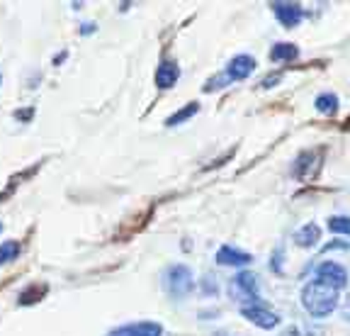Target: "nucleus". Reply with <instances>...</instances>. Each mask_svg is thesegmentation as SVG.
Returning a JSON list of instances; mask_svg holds the SVG:
<instances>
[{
    "label": "nucleus",
    "mask_w": 350,
    "mask_h": 336,
    "mask_svg": "<svg viewBox=\"0 0 350 336\" xmlns=\"http://www.w3.org/2000/svg\"><path fill=\"white\" fill-rule=\"evenodd\" d=\"M297 56H299V49H297V44H290V42H278V44H273V49H270V61H273V64L295 61Z\"/></svg>",
    "instance_id": "4468645a"
},
{
    "label": "nucleus",
    "mask_w": 350,
    "mask_h": 336,
    "mask_svg": "<svg viewBox=\"0 0 350 336\" xmlns=\"http://www.w3.org/2000/svg\"><path fill=\"white\" fill-rule=\"evenodd\" d=\"M0 83H3V73H0Z\"/></svg>",
    "instance_id": "c85d7f7f"
},
{
    "label": "nucleus",
    "mask_w": 350,
    "mask_h": 336,
    "mask_svg": "<svg viewBox=\"0 0 350 336\" xmlns=\"http://www.w3.org/2000/svg\"><path fill=\"white\" fill-rule=\"evenodd\" d=\"M163 285L173 300H183L195 290V276H192V270L183 263L168 266L163 273Z\"/></svg>",
    "instance_id": "f03ea898"
},
{
    "label": "nucleus",
    "mask_w": 350,
    "mask_h": 336,
    "mask_svg": "<svg viewBox=\"0 0 350 336\" xmlns=\"http://www.w3.org/2000/svg\"><path fill=\"white\" fill-rule=\"evenodd\" d=\"M317 281H321L323 285L334 287V290H343L348 285V273L340 263L336 261H323L317 268Z\"/></svg>",
    "instance_id": "39448f33"
},
{
    "label": "nucleus",
    "mask_w": 350,
    "mask_h": 336,
    "mask_svg": "<svg viewBox=\"0 0 350 336\" xmlns=\"http://www.w3.org/2000/svg\"><path fill=\"white\" fill-rule=\"evenodd\" d=\"M328 229L334 234H350V217L345 215L328 217Z\"/></svg>",
    "instance_id": "a211bd4d"
},
{
    "label": "nucleus",
    "mask_w": 350,
    "mask_h": 336,
    "mask_svg": "<svg viewBox=\"0 0 350 336\" xmlns=\"http://www.w3.org/2000/svg\"><path fill=\"white\" fill-rule=\"evenodd\" d=\"M241 314H243L251 324L260 326V329H275V326L280 324V314L273 312L268 305H262V302H243L241 305Z\"/></svg>",
    "instance_id": "7ed1b4c3"
},
{
    "label": "nucleus",
    "mask_w": 350,
    "mask_h": 336,
    "mask_svg": "<svg viewBox=\"0 0 350 336\" xmlns=\"http://www.w3.org/2000/svg\"><path fill=\"white\" fill-rule=\"evenodd\" d=\"M229 78H226V73H219V76H214V78H209L207 83H204V93H212V90H221V88H226L229 86Z\"/></svg>",
    "instance_id": "6ab92c4d"
},
{
    "label": "nucleus",
    "mask_w": 350,
    "mask_h": 336,
    "mask_svg": "<svg viewBox=\"0 0 350 336\" xmlns=\"http://www.w3.org/2000/svg\"><path fill=\"white\" fill-rule=\"evenodd\" d=\"M340 314H343V320H345V322H350V295L345 298L343 307H340Z\"/></svg>",
    "instance_id": "393cba45"
},
{
    "label": "nucleus",
    "mask_w": 350,
    "mask_h": 336,
    "mask_svg": "<svg viewBox=\"0 0 350 336\" xmlns=\"http://www.w3.org/2000/svg\"><path fill=\"white\" fill-rule=\"evenodd\" d=\"M319 242H321V229H319L314 222L299 227V229L295 232V244L299 248H312V246H317Z\"/></svg>",
    "instance_id": "ddd939ff"
},
{
    "label": "nucleus",
    "mask_w": 350,
    "mask_h": 336,
    "mask_svg": "<svg viewBox=\"0 0 350 336\" xmlns=\"http://www.w3.org/2000/svg\"><path fill=\"white\" fill-rule=\"evenodd\" d=\"M107 336H163V326L159 322H131L112 329Z\"/></svg>",
    "instance_id": "6e6552de"
},
{
    "label": "nucleus",
    "mask_w": 350,
    "mask_h": 336,
    "mask_svg": "<svg viewBox=\"0 0 350 336\" xmlns=\"http://www.w3.org/2000/svg\"><path fill=\"white\" fill-rule=\"evenodd\" d=\"M200 112V103H187V105H183L180 110L178 112H173V115L165 120V127H178V125H183V122H187V120H192V117Z\"/></svg>",
    "instance_id": "dca6fc26"
},
{
    "label": "nucleus",
    "mask_w": 350,
    "mask_h": 336,
    "mask_svg": "<svg viewBox=\"0 0 350 336\" xmlns=\"http://www.w3.org/2000/svg\"><path fill=\"white\" fill-rule=\"evenodd\" d=\"M12 117L27 125V122H32V117H34V107H25V110H15V112H12Z\"/></svg>",
    "instance_id": "4be33fe9"
},
{
    "label": "nucleus",
    "mask_w": 350,
    "mask_h": 336,
    "mask_svg": "<svg viewBox=\"0 0 350 336\" xmlns=\"http://www.w3.org/2000/svg\"><path fill=\"white\" fill-rule=\"evenodd\" d=\"M280 336H301V331L297 329V326H287V329H284Z\"/></svg>",
    "instance_id": "a878e982"
},
{
    "label": "nucleus",
    "mask_w": 350,
    "mask_h": 336,
    "mask_svg": "<svg viewBox=\"0 0 350 336\" xmlns=\"http://www.w3.org/2000/svg\"><path fill=\"white\" fill-rule=\"evenodd\" d=\"M22 244L15 242V239H8V242H0V266H8L20 256Z\"/></svg>",
    "instance_id": "f3484780"
},
{
    "label": "nucleus",
    "mask_w": 350,
    "mask_h": 336,
    "mask_svg": "<svg viewBox=\"0 0 350 336\" xmlns=\"http://www.w3.org/2000/svg\"><path fill=\"white\" fill-rule=\"evenodd\" d=\"M78 32H81L83 37H88V34L98 32V25H95V23H83V25H81V29H78Z\"/></svg>",
    "instance_id": "b1692460"
},
{
    "label": "nucleus",
    "mask_w": 350,
    "mask_h": 336,
    "mask_svg": "<svg viewBox=\"0 0 350 336\" xmlns=\"http://www.w3.org/2000/svg\"><path fill=\"white\" fill-rule=\"evenodd\" d=\"M239 290L248 302H262L260 300V285H258V276L251 270H241L239 276L231 281V290Z\"/></svg>",
    "instance_id": "0eeeda50"
},
{
    "label": "nucleus",
    "mask_w": 350,
    "mask_h": 336,
    "mask_svg": "<svg viewBox=\"0 0 350 336\" xmlns=\"http://www.w3.org/2000/svg\"><path fill=\"white\" fill-rule=\"evenodd\" d=\"M178 78H180V66L170 59L161 61L159 68H156V88H161V90L173 88L175 83H178Z\"/></svg>",
    "instance_id": "9d476101"
},
{
    "label": "nucleus",
    "mask_w": 350,
    "mask_h": 336,
    "mask_svg": "<svg viewBox=\"0 0 350 336\" xmlns=\"http://www.w3.org/2000/svg\"><path fill=\"white\" fill-rule=\"evenodd\" d=\"M253 71H256V59L248 54H239L229 61V66H226L224 73H226V78L234 83V81H246Z\"/></svg>",
    "instance_id": "1a4fd4ad"
},
{
    "label": "nucleus",
    "mask_w": 350,
    "mask_h": 336,
    "mask_svg": "<svg viewBox=\"0 0 350 336\" xmlns=\"http://www.w3.org/2000/svg\"><path fill=\"white\" fill-rule=\"evenodd\" d=\"M0 232H3V222H0Z\"/></svg>",
    "instance_id": "cd10ccee"
},
{
    "label": "nucleus",
    "mask_w": 350,
    "mask_h": 336,
    "mask_svg": "<svg viewBox=\"0 0 350 336\" xmlns=\"http://www.w3.org/2000/svg\"><path fill=\"white\" fill-rule=\"evenodd\" d=\"M301 305L312 317L321 320V317H328L338 307V290L323 285L321 281L306 283L304 290H301Z\"/></svg>",
    "instance_id": "f257e3e1"
},
{
    "label": "nucleus",
    "mask_w": 350,
    "mask_h": 336,
    "mask_svg": "<svg viewBox=\"0 0 350 336\" xmlns=\"http://www.w3.org/2000/svg\"><path fill=\"white\" fill-rule=\"evenodd\" d=\"M338 105H340V100H338V95L336 93H321V95H317V100H314V107H317L321 115H326V117H334L336 112H338Z\"/></svg>",
    "instance_id": "2eb2a0df"
},
{
    "label": "nucleus",
    "mask_w": 350,
    "mask_h": 336,
    "mask_svg": "<svg viewBox=\"0 0 350 336\" xmlns=\"http://www.w3.org/2000/svg\"><path fill=\"white\" fill-rule=\"evenodd\" d=\"M251 261H253L251 254L241 251V248L229 246V244L219 246V251H217V263L219 266H236V268H243V266H248Z\"/></svg>",
    "instance_id": "9b49d317"
},
{
    "label": "nucleus",
    "mask_w": 350,
    "mask_h": 336,
    "mask_svg": "<svg viewBox=\"0 0 350 336\" xmlns=\"http://www.w3.org/2000/svg\"><path fill=\"white\" fill-rule=\"evenodd\" d=\"M46 292H49V285H46V283H32V285H27L20 295H17V305H22V307L37 305L46 298Z\"/></svg>",
    "instance_id": "f8f14e48"
},
{
    "label": "nucleus",
    "mask_w": 350,
    "mask_h": 336,
    "mask_svg": "<svg viewBox=\"0 0 350 336\" xmlns=\"http://www.w3.org/2000/svg\"><path fill=\"white\" fill-rule=\"evenodd\" d=\"M202 292H204V295H217V292H219L217 278L212 281V276H204L202 278Z\"/></svg>",
    "instance_id": "aec40b11"
},
{
    "label": "nucleus",
    "mask_w": 350,
    "mask_h": 336,
    "mask_svg": "<svg viewBox=\"0 0 350 336\" xmlns=\"http://www.w3.org/2000/svg\"><path fill=\"white\" fill-rule=\"evenodd\" d=\"M270 8H273L275 17L280 20V25L287 29L297 27V25L301 23V17H304V8L299 5V3H287V0H275V3H270Z\"/></svg>",
    "instance_id": "423d86ee"
},
{
    "label": "nucleus",
    "mask_w": 350,
    "mask_h": 336,
    "mask_svg": "<svg viewBox=\"0 0 350 336\" xmlns=\"http://www.w3.org/2000/svg\"><path fill=\"white\" fill-rule=\"evenodd\" d=\"M282 254H284L282 246H278L275 248V256L270 259V268H273L275 273H282Z\"/></svg>",
    "instance_id": "412c9836"
},
{
    "label": "nucleus",
    "mask_w": 350,
    "mask_h": 336,
    "mask_svg": "<svg viewBox=\"0 0 350 336\" xmlns=\"http://www.w3.org/2000/svg\"><path fill=\"white\" fill-rule=\"evenodd\" d=\"M64 59H66V51H61V54H56V56H54V66H59V64H64Z\"/></svg>",
    "instance_id": "bb28decb"
},
{
    "label": "nucleus",
    "mask_w": 350,
    "mask_h": 336,
    "mask_svg": "<svg viewBox=\"0 0 350 336\" xmlns=\"http://www.w3.org/2000/svg\"><path fill=\"white\" fill-rule=\"evenodd\" d=\"M321 156H323V149L301 151L295 159V166H292V173H295L297 181H312V178L317 176L319 166H321Z\"/></svg>",
    "instance_id": "20e7f679"
},
{
    "label": "nucleus",
    "mask_w": 350,
    "mask_h": 336,
    "mask_svg": "<svg viewBox=\"0 0 350 336\" xmlns=\"http://www.w3.org/2000/svg\"><path fill=\"white\" fill-rule=\"evenodd\" d=\"M280 78H282V73H270V76H265V81L260 83L262 88H273V86H278Z\"/></svg>",
    "instance_id": "5701e85b"
}]
</instances>
